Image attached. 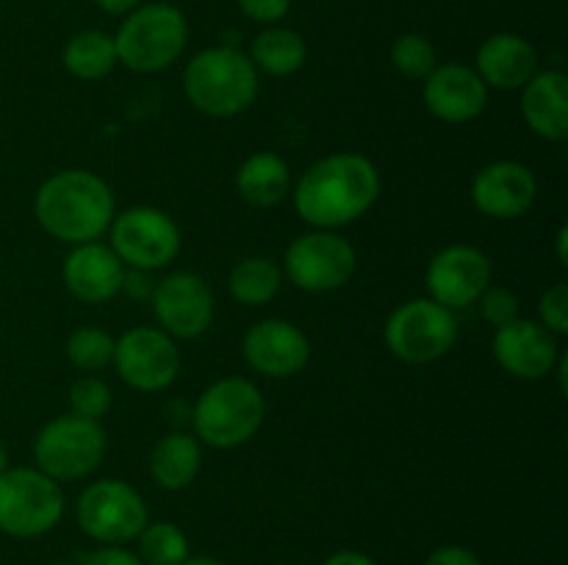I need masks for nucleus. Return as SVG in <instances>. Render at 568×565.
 <instances>
[{
    "label": "nucleus",
    "mask_w": 568,
    "mask_h": 565,
    "mask_svg": "<svg viewBox=\"0 0 568 565\" xmlns=\"http://www.w3.org/2000/svg\"><path fill=\"white\" fill-rule=\"evenodd\" d=\"M242 355L253 371L272 380L300 374L311 360V341L286 319H264L250 325L242 338Z\"/></svg>",
    "instance_id": "16"
},
{
    "label": "nucleus",
    "mask_w": 568,
    "mask_h": 565,
    "mask_svg": "<svg viewBox=\"0 0 568 565\" xmlns=\"http://www.w3.org/2000/svg\"><path fill=\"white\" fill-rule=\"evenodd\" d=\"M33 214L44 233L67 244L100 242L116 214L109 183L89 170H61L50 175L33 197Z\"/></svg>",
    "instance_id": "2"
},
{
    "label": "nucleus",
    "mask_w": 568,
    "mask_h": 565,
    "mask_svg": "<svg viewBox=\"0 0 568 565\" xmlns=\"http://www.w3.org/2000/svg\"><path fill=\"white\" fill-rule=\"evenodd\" d=\"M521 116L536 136L564 142L568 136V75L564 70H538L521 86Z\"/></svg>",
    "instance_id": "21"
},
{
    "label": "nucleus",
    "mask_w": 568,
    "mask_h": 565,
    "mask_svg": "<svg viewBox=\"0 0 568 565\" xmlns=\"http://www.w3.org/2000/svg\"><path fill=\"white\" fill-rule=\"evenodd\" d=\"M64 515V493L39 469H6L0 474V532L20 541L42 537Z\"/></svg>",
    "instance_id": "8"
},
{
    "label": "nucleus",
    "mask_w": 568,
    "mask_h": 565,
    "mask_svg": "<svg viewBox=\"0 0 568 565\" xmlns=\"http://www.w3.org/2000/svg\"><path fill=\"white\" fill-rule=\"evenodd\" d=\"M244 17H250L258 25H277L292 9V0H236Z\"/></svg>",
    "instance_id": "33"
},
{
    "label": "nucleus",
    "mask_w": 568,
    "mask_h": 565,
    "mask_svg": "<svg viewBox=\"0 0 568 565\" xmlns=\"http://www.w3.org/2000/svg\"><path fill=\"white\" fill-rule=\"evenodd\" d=\"M116 374L139 393H159L175 382L181 371V352L175 338L161 327H133L114 341Z\"/></svg>",
    "instance_id": "12"
},
{
    "label": "nucleus",
    "mask_w": 568,
    "mask_h": 565,
    "mask_svg": "<svg viewBox=\"0 0 568 565\" xmlns=\"http://www.w3.org/2000/svg\"><path fill=\"white\" fill-rule=\"evenodd\" d=\"M247 55L255 70L266 72V75L286 78L303 70L305 59H308V44L294 28H283L277 22V25H266L264 31L255 33Z\"/></svg>",
    "instance_id": "24"
},
{
    "label": "nucleus",
    "mask_w": 568,
    "mask_h": 565,
    "mask_svg": "<svg viewBox=\"0 0 568 565\" xmlns=\"http://www.w3.org/2000/svg\"><path fill=\"white\" fill-rule=\"evenodd\" d=\"M111 399L114 397H111L109 382L94 374L78 377L70 388V413L89 421H100L111 410Z\"/></svg>",
    "instance_id": "30"
},
{
    "label": "nucleus",
    "mask_w": 568,
    "mask_h": 565,
    "mask_svg": "<svg viewBox=\"0 0 568 565\" xmlns=\"http://www.w3.org/2000/svg\"><path fill=\"white\" fill-rule=\"evenodd\" d=\"M425 565H483L471 548L458 546V543H447V546H438L436 552H430V557L425 559Z\"/></svg>",
    "instance_id": "35"
},
{
    "label": "nucleus",
    "mask_w": 568,
    "mask_h": 565,
    "mask_svg": "<svg viewBox=\"0 0 568 565\" xmlns=\"http://www.w3.org/2000/svg\"><path fill=\"white\" fill-rule=\"evenodd\" d=\"M381 172L361 153H331L311 164L294 186V210L316 230L353 225L381 197Z\"/></svg>",
    "instance_id": "1"
},
{
    "label": "nucleus",
    "mask_w": 568,
    "mask_h": 565,
    "mask_svg": "<svg viewBox=\"0 0 568 565\" xmlns=\"http://www.w3.org/2000/svg\"><path fill=\"white\" fill-rule=\"evenodd\" d=\"M153 316L172 338H200L214 321V294L194 271H170L150 294Z\"/></svg>",
    "instance_id": "14"
},
{
    "label": "nucleus",
    "mask_w": 568,
    "mask_h": 565,
    "mask_svg": "<svg viewBox=\"0 0 568 565\" xmlns=\"http://www.w3.org/2000/svg\"><path fill=\"white\" fill-rule=\"evenodd\" d=\"M283 286V269L272 258L250 255L242 258L227 275V291L244 308H258L272 302Z\"/></svg>",
    "instance_id": "26"
},
{
    "label": "nucleus",
    "mask_w": 568,
    "mask_h": 565,
    "mask_svg": "<svg viewBox=\"0 0 568 565\" xmlns=\"http://www.w3.org/2000/svg\"><path fill=\"white\" fill-rule=\"evenodd\" d=\"M322 565H377V563L369 557V554L355 552V548H342V552H333Z\"/></svg>",
    "instance_id": "37"
},
{
    "label": "nucleus",
    "mask_w": 568,
    "mask_h": 565,
    "mask_svg": "<svg viewBox=\"0 0 568 565\" xmlns=\"http://www.w3.org/2000/svg\"><path fill=\"white\" fill-rule=\"evenodd\" d=\"M422 83H425L422 86L425 109L447 125H464L486 111L488 86L477 75L475 66L458 64V61L436 64V70Z\"/></svg>",
    "instance_id": "18"
},
{
    "label": "nucleus",
    "mask_w": 568,
    "mask_h": 565,
    "mask_svg": "<svg viewBox=\"0 0 568 565\" xmlns=\"http://www.w3.org/2000/svg\"><path fill=\"white\" fill-rule=\"evenodd\" d=\"M78 565H144L139 554L128 552L122 546H100L94 552H83Z\"/></svg>",
    "instance_id": "34"
},
{
    "label": "nucleus",
    "mask_w": 568,
    "mask_h": 565,
    "mask_svg": "<svg viewBox=\"0 0 568 565\" xmlns=\"http://www.w3.org/2000/svg\"><path fill=\"white\" fill-rule=\"evenodd\" d=\"M392 64L408 81H425L438 64L436 44L422 33H403L392 44Z\"/></svg>",
    "instance_id": "29"
},
{
    "label": "nucleus",
    "mask_w": 568,
    "mask_h": 565,
    "mask_svg": "<svg viewBox=\"0 0 568 565\" xmlns=\"http://www.w3.org/2000/svg\"><path fill=\"white\" fill-rule=\"evenodd\" d=\"M475 70L488 89L514 92L538 72V50L521 33H494L477 48Z\"/></svg>",
    "instance_id": "20"
},
{
    "label": "nucleus",
    "mask_w": 568,
    "mask_h": 565,
    "mask_svg": "<svg viewBox=\"0 0 568 565\" xmlns=\"http://www.w3.org/2000/svg\"><path fill=\"white\" fill-rule=\"evenodd\" d=\"M203 465V449L192 432H170L150 452V476L164 491H183L192 485Z\"/></svg>",
    "instance_id": "23"
},
{
    "label": "nucleus",
    "mask_w": 568,
    "mask_h": 565,
    "mask_svg": "<svg viewBox=\"0 0 568 565\" xmlns=\"http://www.w3.org/2000/svg\"><path fill=\"white\" fill-rule=\"evenodd\" d=\"M122 275L125 264L116 258L114 249L100 242L75 244L61 266V277L72 297L89 305L111 302L120 294Z\"/></svg>",
    "instance_id": "19"
},
{
    "label": "nucleus",
    "mask_w": 568,
    "mask_h": 565,
    "mask_svg": "<svg viewBox=\"0 0 568 565\" xmlns=\"http://www.w3.org/2000/svg\"><path fill=\"white\" fill-rule=\"evenodd\" d=\"M555 238H558V260H560V264H568V255H566V242H568V227L566 225H560L558 227V236H555Z\"/></svg>",
    "instance_id": "39"
},
{
    "label": "nucleus",
    "mask_w": 568,
    "mask_h": 565,
    "mask_svg": "<svg viewBox=\"0 0 568 565\" xmlns=\"http://www.w3.org/2000/svg\"><path fill=\"white\" fill-rule=\"evenodd\" d=\"M491 260L480 247L449 244V247L438 249L427 264V297L449 310L469 308L491 286Z\"/></svg>",
    "instance_id": "13"
},
{
    "label": "nucleus",
    "mask_w": 568,
    "mask_h": 565,
    "mask_svg": "<svg viewBox=\"0 0 568 565\" xmlns=\"http://www.w3.org/2000/svg\"><path fill=\"white\" fill-rule=\"evenodd\" d=\"M469 197L488 219H519L536 203L538 181L521 161H491L475 172Z\"/></svg>",
    "instance_id": "15"
},
{
    "label": "nucleus",
    "mask_w": 568,
    "mask_h": 565,
    "mask_svg": "<svg viewBox=\"0 0 568 565\" xmlns=\"http://www.w3.org/2000/svg\"><path fill=\"white\" fill-rule=\"evenodd\" d=\"M181 565H225V563H220L216 557H209V554H197V557H189L186 563Z\"/></svg>",
    "instance_id": "40"
},
{
    "label": "nucleus",
    "mask_w": 568,
    "mask_h": 565,
    "mask_svg": "<svg viewBox=\"0 0 568 565\" xmlns=\"http://www.w3.org/2000/svg\"><path fill=\"white\" fill-rule=\"evenodd\" d=\"M383 341L388 352L408 366H427L444 358L458 341L455 310L444 308L436 299L419 297L397 305L383 327Z\"/></svg>",
    "instance_id": "7"
},
{
    "label": "nucleus",
    "mask_w": 568,
    "mask_h": 565,
    "mask_svg": "<svg viewBox=\"0 0 568 565\" xmlns=\"http://www.w3.org/2000/svg\"><path fill=\"white\" fill-rule=\"evenodd\" d=\"M109 438L100 421L81 415H55L33 438V460L42 474L55 482L83 480L105 458Z\"/></svg>",
    "instance_id": "6"
},
{
    "label": "nucleus",
    "mask_w": 568,
    "mask_h": 565,
    "mask_svg": "<svg viewBox=\"0 0 568 565\" xmlns=\"http://www.w3.org/2000/svg\"><path fill=\"white\" fill-rule=\"evenodd\" d=\"M358 255L355 247L336 230H311L294 238L283 255V277L300 291L327 294L347 286L355 275Z\"/></svg>",
    "instance_id": "11"
},
{
    "label": "nucleus",
    "mask_w": 568,
    "mask_h": 565,
    "mask_svg": "<svg viewBox=\"0 0 568 565\" xmlns=\"http://www.w3.org/2000/svg\"><path fill=\"white\" fill-rule=\"evenodd\" d=\"M116 59L131 72L153 75L183 55L189 44V20L172 3H142L125 14L114 33Z\"/></svg>",
    "instance_id": "5"
},
{
    "label": "nucleus",
    "mask_w": 568,
    "mask_h": 565,
    "mask_svg": "<svg viewBox=\"0 0 568 565\" xmlns=\"http://www.w3.org/2000/svg\"><path fill=\"white\" fill-rule=\"evenodd\" d=\"M183 94L200 114L231 120L258 97V70L244 50L231 44L205 48L183 70Z\"/></svg>",
    "instance_id": "3"
},
{
    "label": "nucleus",
    "mask_w": 568,
    "mask_h": 565,
    "mask_svg": "<svg viewBox=\"0 0 568 565\" xmlns=\"http://www.w3.org/2000/svg\"><path fill=\"white\" fill-rule=\"evenodd\" d=\"M50 565H67V563H50Z\"/></svg>",
    "instance_id": "42"
},
{
    "label": "nucleus",
    "mask_w": 568,
    "mask_h": 565,
    "mask_svg": "<svg viewBox=\"0 0 568 565\" xmlns=\"http://www.w3.org/2000/svg\"><path fill=\"white\" fill-rule=\"evenodd\" d=\"M538 321L547 327L552 336H566L568 332V286L555 282L538 299Z\"/></svg>",
    "instance_id": "32"
},
{
    "label": "nucleus",
    "mask_w": 568,
    "mask_h": 565,
    "mask_svg": "<svg viewBox=\"0 0 568 565\" xmlns=\"http://www.w3.org/2000/svg\"><path fill=\"white\" fill-rule=\"evenodd\" d=\"M6 469H9V449H6V443L0 441V474H3Z\"/></svg>",
    "instance_id": "41"
},
{
    "label": "nucleus",
    "mask_w": 568,
    "mask_h": 565,
    "mask_svg": "<svg viewBox=\"0 0 568 565\" xmlns=\"http://www.w3.org/2000/svg\"><path fill=\"white\" fill-rule=\"evenodd\" d=\"M292 188L288 164L272 150L247 155L236 172V192L253 208H275Z\"/></svg>",
    "instance_id": "22"
},
{
    "label": "nucleus",
    "mask_w": 568,
    "mask_h": 565,
    "mask_svg": "<svg viewBox=\"0 0 568 565\" xmlns=\"http://www.w3.org/2000/svg\"><path fill=\"white\" fill-rule=\"evenodd\" d=\"M139 541V559L144 565H181L192 557L189 552V537L172 521H155L144 526L136 535Z\"/></svg>",
    "instance_id": "27"
},
{
    "label": "nucleus",
    "mask_w": 568,
    "mask_h": 565,
    "mask_svg": "<svg viewBox=\"0 0 568 565\" xmlns=\"http://www.w3.org/2000/svg\"><path fill=\"white\" fill-rule=\"evenodd\" d=\"M114 341L116 338H111L109 332L94 325L78 327L67 338V358L75 369L100 371L114 358Z\"/></svg>",
    "instance_id": "28"
},
{
    "label": "nucleus",
    "mask_w": 568,
    "mask_h": 565,
    "mask_svg": "<svg viewBox=\"0 0 568 565\" xmlns=\"http://www.w3.org/2000/svg\"><path fill=\"white\" fill-rule=\"evenodd\" d=\"M67 72L78 81H100L109 75L120 59H116V44L114 37L98 28H87L78 31L67 39L64 53H61Z\"/></svg>",
    "instance_id": "25"
},
{
    "label": "nucleus",
    "mask_w": 568,
    "mask_h": 565,
    "mask_svg": "<svg viewBox=\"0 0 568 565\" xmlns=\"http://www.w3.org/2000/svg\"><path fill=\"white\" fill-rule=\"evenodd\" d=\"M94 6H98L100 11H105V14L125 17L131 14L136 6H142V0H94Z\"/></svg>",
    "instance_id": "38"
},
{
    "label": "nucleus",
    "mask_w": 568,
    "mask_h": 565,
    "mask_svg": "<svg viewBox=\"0 0 568 565\" xmlns=\"http://www.w3.org/2000/svg\"><path fill=\"white\" fill-rule=\"evenodd\" d=\"M194 438L214 449H236L255 438L266 415L264 393L247 377L211 382L192 408Z\"/></svg>",
    "instance_id": "4"
},
{
    "label": "nucleus",
    "mask_w": 568,
    "mask_h": 565,
    "mask_svg": "<svg viewBox=\"0 0 568 565\" xmlns=\"http://www.w3.org/2000/svg\"><path fill=\"white\" fill-rule=\"evenodd\" d=\"M494 360L516 380H544L560 358L558 336L536 319H514L497 327L491 341Z\"/></svg>",
    "instance_id": "17"
},
{
    "label": "nucleus",
    "mask_w": 568,
    "mask_h": 565,
    "mask_svg": "<svg viewBox=\"0 0 568 565\" xmlns=\"http://www.w3.org/2000/svg\"><path fill=\"white\" fill-rule=\"evenodd\" d=\"M153 286H155V282L150 280V271L128 269V266H125L120 294H125V297H131V299H148L150 294H153Z\"/></svg>",
    "instance_id": "36"
},
{
    "label": "nucleus",
    "mask_w": 568,
    "mask_h": 565,
    "mask_svg": "<svg viewBox=\"0 0 568 565\" xmlns=\"http://www.w3.org/2000/svg\"><path fill=\"white\" fill-rule=\"evenodd\" d=\"M477 302H480L483 319L491 327H503L508 325V321L519 319V297H516L508 286H494L491 282V286L480 294Z\"/></svg>",
    "instance_id": "31"
},
{
    "label": "nucleus",
    "mask_w": 568,
    "mask_h": 565,
    "mask_svg": "<svg viewBox=\"0 0 568 565\" xmlns=\"http://www.w3.org/2000/svg\"><path fill=\"white\" fill-rule=\"evenodd\" d=\"M109 236V247L128 269H164L181 253V227L166 210L153 205H133L114 214Z\"/></svg>",
    "instance_id": "10"
},
{
    "label": "nucleus",
    "mask_w": 568,
    "mask_h": 565,
    "mask_svg": "<svg viewBox=\"0 0 568 565\" xmlns=\"http://www.w3.org/2000/svg\"><path fill=\"white\" fill-rule=\"evenodd\" d=\"M78 526L100 546H125L148 526V502L122 480H98L75 502Z\"/></svg>",
    "instance_id": "9"
}]
</instances>
